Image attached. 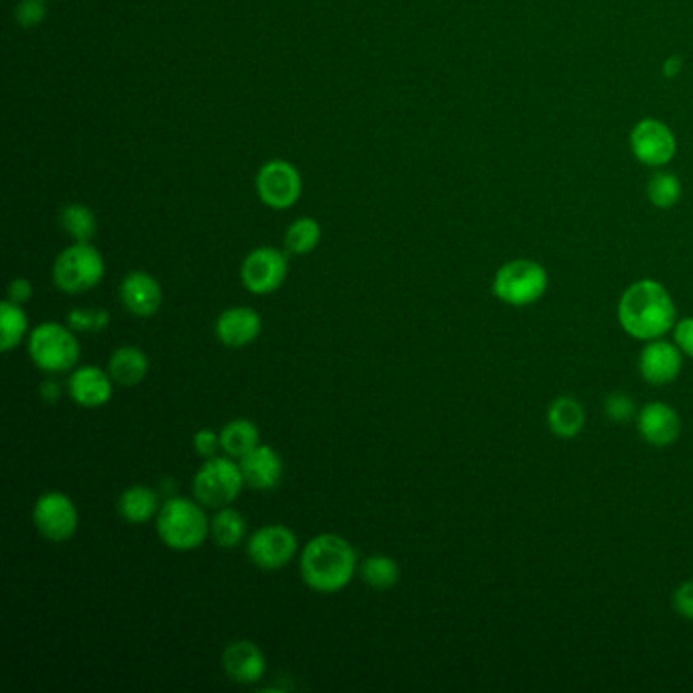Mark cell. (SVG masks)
Here are the masks:
<instances>
[{
	"mask_svg": "<svg viewBox=\"0 0 693 693\" xmlns=\"http://www.w3.org/2000/svg\"><path fill=\"white\" fill-rule=\"evenodd\" d=\"M254 190L267 208L289 210L299 202L303 181L293 163L285 159H271L257 171Z\"/></svg>",
	"mask_w": 693,
	"mask_h": 693,
	"instance_id": "8",
	"label": "cell"
},
{
	"mask_svg": "<svg viewBox=\"0 0 693 693\" xmlns=\"http://www.w3.org/2000/svg\"><path fill=\"white\" fill-rule=\"evenodd\" d=\"M639 371L649 384H670L682 371V350L661 338L651 340L639 356Z\"/></svg>",
	"mask_w": 693,
	"mask_h": 693,
	"instance_id": "17",
	"label": "cell"
},
{
	"mask_svg": "<svg viewBox=\"0 0 693 693\" xmlns=\"http://www.w3.org/2000/svg\"><path fill=\"white\" fill-rule=\"evenodd\" d=\"M149 366L151 362L143 348L120 346L110 354L107 371L110 372L114 383L131 389L143 383L149 374Z\"/></svg>",
	"mask_w": 693,
	"mask_h": 693,
	"instance_id": "20",
	"label": "cell"
},
{
	"mask_svg": "<svg viewBox=\"0 0 693 693\" xmlns=\"http://www.w3.org/2000/svg\"><path fill=\"white\" fill-rule=\"evenodd\" d=\"M360 578L372 590H391L396 586L401 570L393 558L376 553L360 563Z\"/></svg>",
	"mask_w": 693,
	"mask_h": 693,
	"instance_id": "27",
	"label": "cell"
},
{
	"mask_svg": "<svg viewBox=\"0 0 693 693\" xmlns=\"http://www.w3.org/2000/svg\"><path fill=\"white\" fill-rule=\"evenodd\" d=\"M622 330L636 340H657L675 325V303L657 281H636L619 301Z\"/></svg>",
	"mask_w": 693,
	"mask_h": 693,
	"instance_id": "2",
	"label": "cell"
},
{
	"mask_svg": "<svg viewBox=\"0 0 693 693\" xmlns=\"http://www.w3.org/2000/svg\"><path fill=\"white\" fill-rule=\"evenodd\" d=\"M242 468L230 455H214L203 462L192 482L195 501L208 509H224L237 501L244 489Z\"/></svg>",
	"mask_w": 693,
	"mask_h": 693,
	"instance_id": "6",
	"label": "cell"
},
{
	"mask_svg": "<svg viewBox=\"0 0 693 693\" xmlns=\"http://www.w3.org/2000/svg\"><path fill=\"white\" fill-rule=\"evenodd\" d=\"M48 17V2L46 0H21L14 9V21L23 29H33L43 23Z\"/></svg>",
	"mask_w": 693,
	"mask_h": 693,
	"instance_id": "31",
	"label": "cell"
},
{
	"mask_svg": "<svg viewBox=\"0 0 693 693\" xmlns=\"http://www.w3.org/2000/svg\"><path fill=\"white\" fill-rule=\"evenodd\" d=\"M114 381L110 372L98 369L94 364L76 366L68 381V395L76 405L86 409H98L110 403L114 395Z\"/></svg>",
	"mask_w": 693,
	"mask_h": 693,
	"instance_id": "13",
	"label": "cell"
},
{
	"mask_svg": "<svg viewBox=\"0 0 693 693\" xmlns=\"http://www.w3.org/2000/svg\"><path fill=\"white\" fill-rule=\"evenodd\" d=\"M322 240V227L318 220L313 218H299L293 224H289L285 230V251L288 254H295V257H303V254H310L311 251L318 249Z\"/></svg>",
	"mask_w": 693,
	"mask_h": 693,
	"instance_id": "28",
	"label": "cell"
},
{
	"mask_svg": "<svg viewBox=\"0 0 693 693\" xmlns=\"http://www.w3.org/2000/svg\"><path fill=\"white\" fill-rule=\"evenodd\" d=\"M492 291L504 303L514 308H525L545 295L548 273L535 261L519 259L499 269L492 283Z\"/></svg>",
	"mask_w": 693,
	"mask_h": 693,
	"instance_id": "7",
	"label": "cell"
},
{
	"mask_svg": "<svg viewBox=\"0 0 693 693\" xmlns=\"http://www.w3.org/2000/svg\"><path fill=\"white\" fill-rule=\"evenodd\" d=\"M31 298H33V283L29 279H24V277L12 279L11 283H9V299H11L12 303L24 305V303L31 301Z\"/></svg>",
	"mask_w": 693,
	"mask_h": 693,
	"instance_id": "35",
	"label": "cell"
},
{
	"mask_svg": "<svg viewBox=\"0 0 693 693\" xmlns=\"http://www.w3.org/2000/svg\"><path fill=\"white\" fill-rule=\"evenodd\" d=\"M636 428H639L641 438H645L651 445L665 448L680 438L682 423H680V415L675 413V409H671L665 403H649L639 413Z\"/></svg>",
	"mask_w": 693,
	"mask_h": 693,
	"instance_id": "19",
	"label": "cell"
},
{
	"mask_svg": "<svg viewBox=\"0 0 693 693\" xmlns=\"http://www.w3.org/2000/svg\"><path fill=\"white\" fill-rule=\"evenodd\" d=\"M673 606L682 614L683 619L693 621V580L685 582L673 594Z\"/></svg>",
	"mask_w": 693,
	"mask_h": 693,
	"instance_id": "34",
	"label": "cell"
},
{
	"mask_svg": "<svg viewBox=\"0 0 693 693\" xmlns=\"http://www.w3.org/2000/svg\"><path fill=\"white\" fill-rule=\"evenodd\" d=\"M24 338H29V318L23 305L12 303L11 299L0 303V350L11 352Z\"/></svg>",
	"mask_w": 693,
	"mask_h": 693,
	"instance_id": "25",
	"label": "cell"
},
{
	"mask_svg": "<svg viewBox=\"0 0 693 693\" xmlns=\"http://www.w3.org/2000/svg\"><path fill=\"white\" fill-rule=\"evenodd\" d=\"M193 450H195V454L202 455L205 460L214 458L218 454V450H222L220 431L210 430V428H202V430L195 431Z\"/></svg>",
	"mask_w": 693,
	"mask_h": 693,
	"instance_id": "32",
	"label": "cell"
},
{
	"mask_svg": "<svg viewBox=\"0 0 693 693\" xmlns=\"http://www.w3.org/2000/svg\"><path fill=\"white\" fill-rule=\"evenodd\" d=\"M107 264L92 242H73L63 249L53 263V283L61 293L80 295L100 285L104 279Z\"/></svg>",
	"mask_w": 693,
	"mask_h": 693,
	"instance_id": "5",
	"label": "cell"
},
{
	"mask_svg": "<svg viewBox=\"0 0 693 693\" xmlns=\"http://www.w3.org/2000/svg\"><path fill=\"white\" fill-rule=\"evenodd\" d=\"M210 535L218 548L234 550L247 538V519L232 504L218 509V513L210 521Z\"/></svg>",
	"mask_w": 693,
	"mask_h": 693,
	"instance_id": "23",
	"label": "cell"
},
{
	"mask_svg": "<svg viewBox=\"0 0 693 693\" xmlns=\"http://www.w3.org/2000/svg\"><path fill=\"white\" fill-rule=\"evenodd\" d=\"M288 254L275 247H259L240 264V281L252 295H271L288 279Z\"/></svg>",
	"mask_w": 693,
	"mask_h": 693,
	"instance_id": "10",
	"label": "cell"
},
{
	"mask_svg": "<svg viewBox=\"0 0 693 693\" xmlns=\"http://www.w3.org/2000/svg\"><path fill=\"white\" fill-rule=\"evenodd\" d=\"M117 509L127 523L144 525L157 519V514L161 511V502L153 489L144 484H134L120 494Z\"/></svg>",
	"mask_w": 693,
	"mask_h": 693,
	"instance_id": "21",
	"label": "cell"
},
{
	"mask_svg": "<svg viewBox=\"0 0 693 693\" xmlns=\"http://www.w3.org/2000/svg\"><path fill=\"white\" fill-rule=\"evenodd\" d=\"M675 344L693 359V318H685L675 325Z\"/></svg>",
	"mask_w": 693,
	"mask_h": 693,
	"instance_id": "36",
	"label": "cell"
},
{
	"mask_svg": "<svg viewBox=\"0 0 693 693\" xmlns=\"http://www.w3.org/2000/svg\"><path fill=\"white\" fill-rule=\"evenodd\" d=\"M359 558L352 543L335 533L315 535L299 558V572L305 586L320 594H335L354 580Z\"/></svg>",
	"mask_w": 693,
	"mask_h": 693,
	"instance_id": "1",
	"label": "cell"
},
{
	"mask_svg": "<svg viewBox=\"0 0 693 693\" xmlns=\"http://www.w3.org/2000/svg\"><path fill=\"white\" fill-rule=\"evenodd\" d=\"M240 468L247 486L254 491H273L283 479V460L275 448L259 443L252 452L240 458Z\"/></svg>",
	"mask_w": 693,
	"mask_h": 693,
	"instance_id": "18",
	"label": "cell"
},
{
	"mask_svg": "<svg viewBox=\"0 0 693 693\" xmlns=\"http://www.w3.org/2000/svg\"><path fill=\"white\" fill-rule=\"evenodd\" d=\"M222 452L240 460L261 443V431L251 419H232L220 430Z\"/></svg>",
	"mask_w": 693,
	"mask_h": 693,
	"instance_id": "22",
	"label": "cell"
},
{
	"mask_svg": "<svg viewBox=\"0 0 693 693\" xmlns=\"http://www.w3.org/2000/svg\"><path fill=\"white\" fill-rule=\"evenodd\" d=\"M39 395L43 399V403L56 405L60 401L61 395H63V389H61V384L58 381H43L41 389H39Z\"/></svg>",
	"mask_w": 693,
	"mask_h": 693,
	"instance_id": "37",
	"label": "cell"
},
{
	"mask_svg": "<svg viewBox=\"0 0 693 693\" xmlns=\"http://www.w3.org/2000/svg\"><path fill=\"white\" fill-rule=\"evenodd\" d=\"M634 155L651 168L670 163L675 155V139L670 129L659 120H643L631 134Z\"/></svg>",
	"mask_w": 693,
	"mask_h": 693,
	"instance_id": "12",
	"label": "cell"
},
{
	"mask_svg": "<svg viewBox=\"0 0 693 693\" xmlns=\"http://www.w3.org/2000/svg\"><path fill=\"white\" fill-rule=\"evenodd\" d=\"M33 523L41 538L63 543L76 535L80 526V513L76 502L66 492H43L33 506Z\"/></svg>",
	"mask_w": 693,
	"mask_h": 693,
	"instance_id": "11",
	"label": "cell"
},
{
	"mask_svg": "<svg viewBox=\"0 0 693 693\" xmlns=\"http://www.w3.org/2000/svg\"><path fill=\"white\" fill-rule=\"evenodd\" d=\"M548 421H550L551 431L558 438L570 440V438H575L584 428V421H586L584 406L580 405L572 396H560L551 403Z\"/></svg>",
	"mask_w": 693,
	"mask_h": 693,
	"instance_id": "24",
	"label": "cell"
},
{
	"mask_svg": "<svg viewBox=\"0 0 693 693\" xmlns=\"http://www.w3.org/2000/svg\"><path fill=\"white\" fill-rule=\"evenodd\" d=\"M214 330L224 346H251L263 332V318L252 308H228L218 315Z\"/></svg>",
	"mask_w": 693,
	"mask_h": 693,
	"instance_id": "16",
	"label": "cell"
},
{
	"mask_svg": "<svg viewBox=\"0 0 693 693\" xmlns=\"http://www.w3.org/2000/svg\"><path fill=\"white\" fill-rule=\"evenodd\" d=\"M157 535L169 550L188 553L198 550L210 535V519L202 502L171 496L157 514Z\"/></svg>",
	"mask_w": 693,
	"mask_h": 693,
	"instance_id": "3",
	"label": "cell"
},
{
	"mask_svg": "<svg viewBox=\"0 0 693 693\" xmlns=\"http://www.w3.org/2000/svg\"><path fill=\"white\" fill-rule=\"evenodd\" d=\"M122 308L137 318H151L163 305V288L155 277L132 271L120 283Z\"/></svg>",
	"mask_w": 693,
	"mask_h": 693,
	"instance_id": "15",
	"label": "cell"
},
{
	"mask_svg": "<svg viewBox=\"0 0 693 693\" xmlns=\"http://www.w3.org/2000/svg\"><path fill=\"white\" fill-rule=\"evenodd\" d=\"M27 350L37 369L48 374L73 371L82 356L76 332L58 322L39 323L27 338Z\"/></svg>",
	"mask_w": 693,
	"mask_h": 693,
	"instance_id": "4",
	"label": "cell"
},
{
	"mask_svg": "<svg viewBox=\"0 0 693 693\" xmlns=\"http://www.w3.org/2000/svg\"><path fill=\"white\" fill-rule=\"evenodd\" d=\"M68 325L76 334H97L110 325V313L107 310H76L68 313Z\"/></svg>",
	"mask_w": 693,
	"mask_h": 693,
	"instance_id": "29",
	"label": "cell"
},
{
	"mask_svg": "<svg viewBox=\"0 0 693 693\" xmlns=\"http://www.w3.org/2000/svg\"><path fill=\"white\" fill-rule=\"evenodd\" d=\"M299 541L293 529L281 523L261 526L247 543V553L259 570L277 572L288 568L298 555Z\"/></svg>",
	"mask_w": 693,
	"mask_h": 693,
	"instance_id": "9",
	"label": "cell"
},
{
	"mask_svg": "<svg viewBox=\"0 0 693 693\" xmlns=\"http://www.w3.org/2000/svg\"><path fill=\"white\" fill-rule=\"evenodd\" d=\"M682 195V185L670 173H659L649 183V198L657 208H671Z\"/></svg>",
	"mask_w": 693,
	"mask_h": 693,
	"instance_id": "30",
	"label": "cell"
},
{
	"mask_svg": "<svg viewBox=\"0 0 693 693\" xmlns=\"http://www.w3.org/2000/svg\"><path fill=\"white\" fill-rule=\"evenodd\" d=\"M604 409H606V415L610 419L626 421V419H631L634 415V401L631 396L624 395V393H614V395H610L606 399Z\"/></svg>",
	"mask_w": 693,
	"mask_h": 693,
	"instance_id": "33",
	"label": "cell"
},
{
	"mask_svg": "<svg viewBox=\"0 0 693 693\" xmlns=\"http://www.w3.org/2000/svg\"><path fill=\"white\" fill-rule=\"evenodd\" d=\"M222 670L230 682L239 685H254L261 682L267 673V657L261 646L252 641H234L222 653Z\"/></svg>",
	"mask_w": 693,
	"mask_h": 693,
	"instance_id": "14",
	"label": "cell"
},
{
	"mask_svg": "<svg viewBox=\"0 0 693 693\" xmlns=\"http://www.w3.org/2000/svg\"><path fill=\"white\" fill-rule=\"evenodd\" d=\"M60 227L73 242H92L98 232L97 214L86 203H68L61 208Z\"/></svg>",
	"mask_w": 693,
	"mask_h": 693,
	"instance_id": "26",
	"label": "cell"
}]
</instances>
